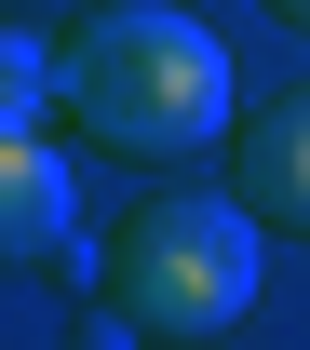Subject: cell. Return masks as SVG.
Masks as SVG:
<instances>
[{"label": "cell", "instance_id": "6da1fadb", "mask_svg": "<svg viewBox=\"0 0 310 350\" xmlns=\"http://www.w3.org/2000/svg\"><path fill=\"white\" fill-rule=\"evenodd\" d=\"M54 81H68V122L122 162H203L243 135V81H229V41L176 0H94L81 27H54Z\"/></svg>", "mask_w": 310, "mask_h": 350}, {"label": "cell", "instance_id": "7a4b0ae2", "mask_svg": "<svg viewBox=\"0 0 310 350\" xmlns=\"http://www.w3.org/2000/svg\"><path fill=\"white\" fill-rule=\"evenodd\" d=\"M257 269H270V229L243 189H148L108 243H94V283L122 310V337L148 350H203L257 310Z\"/></svg>", "mask_w": 310, "mask_h": 350}, {"label": "cell", "instance_id": "3957f363", "mask_svg": "<svg viewBox=\"0 0 310 350\" xmlns=\"http://www.w3.org/2000/svg\"><path fill=\"white\" fill-rule=\"evenodd\" d=\"M68 216H81L68 148L54 135H0V269H54L68 256Z\"/></svg>", "mask_w": 310, "mask_h": 350}, {"label": "cell", "instance_id": "277c9868", "mask_svg": "<svg viewBox=\"0 0 310 350\" xmlns=\"http://www.w3.org/2000/svg\"><path fill=\"white\" fill-rule=\"evenodd\" d=\"M229 189L257 202V229L310 243V94H283V108H257V122H243V148H229Z\"/></svg>", "mask_w": 310, "mask_h": 350}, {"label": "cell", "instance_id": "5b68a950", "mask_svg": "<svg viewBox=\"0 0 310 350\" xmlns=\"http://www.w3.org/2000/svg\"><path fill=\"white\" fill-rule=\"evenodd\" d=\"M54 108H68V81H54V41L0 14V135H41Z\"/></svg>", "mask_w": 310, "mask_h": 350}, {"label": "cell", "instance_id": "8992f818", "mask_svg": "<svg viewBox=\"0 0 310 350\" xmlns=\"http://www.w3.org/2000/svg\"><path fill=\"white\" fill-rule=\"evenodd\" d=\"M270 14H283V27H310V0H270Z\"/></svg>", "mask_w": 310, "mask_h": 350}]
</instances>
